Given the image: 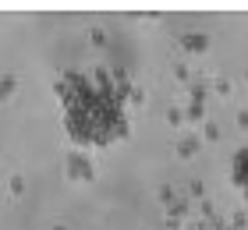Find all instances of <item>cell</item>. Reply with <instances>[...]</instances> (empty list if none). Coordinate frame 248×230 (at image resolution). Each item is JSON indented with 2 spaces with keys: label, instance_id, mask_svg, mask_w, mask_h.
Returning <instances> with one entry per match:
<instances>
[{
  "label": "cell",
  "instance_id": "obj_1",
  "mask_svg": "<svg viewBox=\"0 0 248 230\" xmlns=\"http://www.w3.org/2000/svg\"><path fill=\"white\" fill-rule=\"evenodd\" d=\"M64 167H67V177H71V181H93V177H96L93 163H85V159H82V153H71Z\"/></svg>",
  "mask_w": 248,
  "mask_h": 230
},
{
  "label": "cell",
  "instance_id": "obj_2",
  "mask_svg": "<svg viewBox=\"0 0 248 230\" xmlns=\"http://www.w3.org/2000/svg\"><path fill=\"white\" fill-rule=\"evenodd\" d=\"M234 181H238V188L248 199V149H241V153L234 156Z\"/></svg>",
  "mask_w": 248,
  "mask_h": 230
},
{
  "label": "cell",
  "instance_id": "obj_3",
  "mask_svg": "<svg viewBox=\"0 0 248 230\" xmlns=\"http://www.w3.org/2000/svg\"><path fill=\"white\" fill-rule=\"evenodd\" d=\"M181 43L188 46V50H206V39H199V36H195V32H191V36H185Z\"/></svg>",
  "mask_w": 248,
  "mask_h": 230
}]
</instances>
